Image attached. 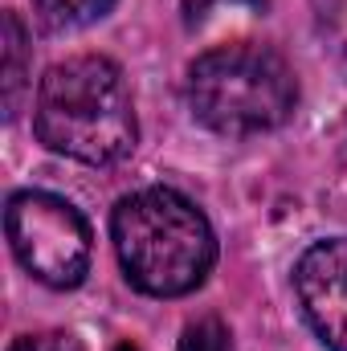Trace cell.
<instances>
[{
	"instance_id": "7a4b0ae2",
	"label": "cell",
	"mask_w": 347,
	"mask_h": 351,
	"mask_svg": "<svg viewBox=\"0 0 347 351\" xmlns=\"http://www.w3.org/2000/svg\"><path fill=\"white\" fill-rule=\"evenodd\" d=\"M110 241L127 282L152 298H184L217 265L208 217L176 188H139L110 213Z\"/></svg>"
},
{
	"instance_id": "9c48e42d",
	"label": "cell",
	"mask_w": 347,
	"mask_h": 351,
	"mask_svg": "<svg viewBox=\"0 0 347 351\" xmlns=\"http://www.w3.org/2000/svg\"><path fill=\"white\" fill-rule=\"evenodd\" d=\"M8 351H82V343L70 331H41V335H21L12 339Z\"/></svg>"
},
{
	"instance_id": "8992f818",
	"label": "cell",
	"mask_w": 347,
	"mask_h": 351,
	"mask_svg": "<svg viewBox=\"0 0 347 351\" xmlns=\"http://www.w3.org/2000/svg\"><path fill=\"white\" fill-rule=\"evenodd\" d=\"M25 86H29V33L16 12H4V119L21 114Z\"/></svg>"
},
{
	"instance_id": "5b68a950",
	"label": "cell",
	"mask_w": 347,
	"mask_h": 351,
	"mask_svg": "<svg viewBox=\"0 0 347 351\" xmlns=\"http://www.w3.org/2000/svg\"><path fill=\"white\" fill-rule=\"evenodd\" d=\"M294 294L311 331L331 351H347V237L315 241L298 258Z\"/></svg>"
},
{
	"instance_id": "8fae6325",
	"label": "cell",
	"mask_w": 347,
	"mask_h": 351,
	"mask_svg": "<svg viewBox=\"0 0 347 351\" xmlns=\"http://www.w3.org/2000/svg\"><path fill=\"white\" fill-rule=\"evenodd\" d=\"M344 70H347V58H344Z\"/></svg>"
},
{
	"instance_id": "52a82bcc",
	"label": "cell",
	"mask_w": 347,
	"mask_h": 351,
	"mask_svg": "<svg viewBox=\"0 0 347 351\" xmlns=\"http://www.w3.org/2000/svg\"><path fill=\"white\" fill-rule=\"evenodd\" d=\"M119 0H33L41 25L49 33H74V29H86L94 21H102Z\"/></svg>"
},
{
	"instance_id": "3957f363",
	"label": "cell",
	"mask_w": 347,
	"mask_h": 351,
	"mask_svg": "<svg viewBox=\"0 0 347 351\" xmlns=\"http://www.w3.org/2000/svg\"><path fill=\"white\" fill-rule=\"evenodd\" d=\"M188 106L196 123L241 139L282 127L294 114L298 82L282 53L258 41H233L200 53L188 66Z\"/></svg>"
},
{
	"instance_id": "30bf717a",
	"label": "cell",
	"mask_w": 347,
	"mask_h": 351,
	"mask_svg": "<svg viewBox=\"0 0 347 351\" xmlns=\"http://www.w3.org/2000/svg\"><path fill=\"white\" fill-rule=\"evenodd\" d=\"M115 351H139V348H135V343H119Z\"/></svg>"
},
{
	"instance_id": "6da1fadb",
	"label": "cell",
	"mask_w": 347,
	"mask_h": 351,
	"mask_svg": "<svg viewBox=\"0 0 347 351\" xmlns=\"http://www.w3.org/2000/svg\"><path fill=\"white\" fill-rule=\"evenodd\" d=\"M33 131L49 152L90 168L127 160L139 143V119L123 70L102 53L49 66L37 86Z\"/></svg>"
},
{
	"instance_id": "277c9868",
	"label": "cell",
	"mask_w": 347,
	"mask_h": 351,
	"mask_svg": "<svg viewBox=\"0 0 347 351\" xmlns=\"http://www.w3.org/2000/svg\"><path fill=\"white\" fill-rule=\"evenodd\" d=\"M4 233L16 254L41 286L49 290H74L82 286L94 254V233L86 217L58 192L25 188L12 192L4 204Z\"/></svg>"
},
{
	"instance_id": "ba28073f",
	"label": "cell",
	"mask_w": 347,
	"mask_h": 351,
	"mask_svg": "<svg viewBox=\"0 0 347 351\" xmlns=\"http://www.w3.org/2000/svg\"><path fill=\"white\" fill-rule=\"evenodd\" d=\"M176 351H229V327L217 315H204V319L184 327Z\"/></svg>"
}]
</instances>
